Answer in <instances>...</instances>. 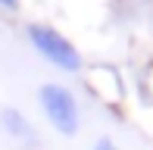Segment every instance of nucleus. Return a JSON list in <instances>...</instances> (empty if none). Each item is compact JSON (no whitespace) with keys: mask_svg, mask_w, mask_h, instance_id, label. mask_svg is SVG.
Here are the masks:
<instances>
[{"mask_svg":"<svg viewBox=\"0 0 153 150\" xmlns=\"http://www.w3.org/2000/svg\"><path fill=\"white\" fill-rule=\"evenodd\" d=\"M0 125H3V131L10 134V138L22 141V144H28V147L38 144V131H34V125L16 110V106H6V110H0Z\"/></svg>","mask_w":153,"mask_h":150,"instance_id":"3","label":"nucleus"},{"mask_svg":"<svg viewBox=\"0 0 153 150\" xmlns=\"http://www.w3.org/2000/svg\"><path fill=\"white\" fill-rule=\"evenodd\" d=\"M0 6L10 10V13H16V10H19V0H0Z\"/></svg>","mask_w":153,"mask_h":150,"instance_id":"5","label":"nucleus"},{"mask_svg":"<svg viewBox=\"0 0 153 150\" xmlns=\"http://www.w3.org/2000/svg\"><path fill=\"white\" fill-rule=\"evenodd\" d=\"M25 35H28V41H31L34 50H38L50 66H56V69H62V72H78L81 66H85L78 47H75L66 35H59L56 28H50V25L31 22L28 28H25Z\"/></svg>","mask_w":153,"mask_h":150,"instance_id":"1","label":"nucleus"},{"mask_svg":"<svg viewBox=\"0 0 153 150\" xmlns=\"http://www.w3.org/2000/svg\"><path fill=\"white\" fill-rule=\"evenodd\" d=\"M94 150H122V147L116 144V141H109V138H100V141L94 144Z\"/></svg>","mask_w":153,"mask_h":150,"instance_id":"4","label":"nucleus"},{"mask_svg":"<svg viewBox=\"0 0 153 150\" xmlns=\"http://www.w3.org/2000/svg\"><path fill=\"white\" fill-rule=\"evenodd\" d=\"M38 103H41V110H44L47 122H50L59 134H66V138L78 134L81 110H78V100H75V94L69 91V88L56 85V81H47L38 91Z\"/></svg>","mask_w":153,"mask_h":150,"instance_id":"2","label":"nucleus"}]
</instances>
